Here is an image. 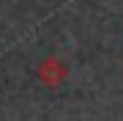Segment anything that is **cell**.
<instances>
[{
	"instance_id": "obj_1",
	"label": "cell",
	"mask_w": 123,
	"mask_h": 121,
	"mask_svg": "<svg viewBox=\"0 0 123 121\" xmlns=\"http://www.w3.org/2000/svg\"><path fill=\"white\" fill-rule=\"evenodd\" d=\"M36 77H38V83L44 85V88H57V85L68 77V66L60 58H55V55H47V58L38 61Z\"/></svg>"
}]
</instances>
